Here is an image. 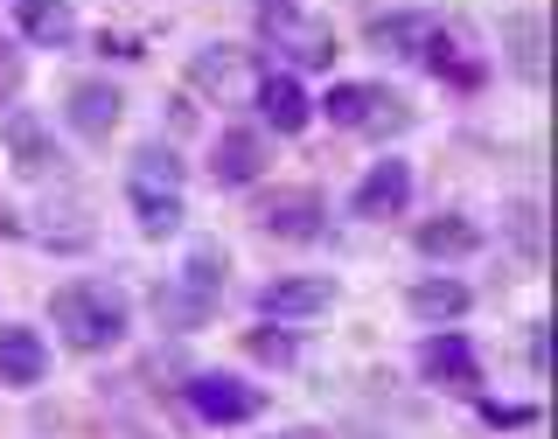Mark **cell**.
<instances>
[{
	"instance_id": "obj_1",
	"label": "cell",
	"mask_w": 558,
	"mask_h": 439,
	"mask_svg": "<svg viewBox=\"0 0 558 439\" xmlns=\"http://www.w3.org/2000/svg\"><path fill=\"white\" fill-rule=\"evenodd\" d=\"M49 321H57V336L70 349H112L126 342V301H119L112 286H92V279H77V286H57V301H49Z\"/></svg>"
},
{
	"instance_id": "obj_2",
	"label": "cell",
	"mask_w": 558,
	"mask_h": 439,
	"mask_svg": "<svg viewBox=\"0 0 558 439\" xmlns=\"http://www.w3.org/2000/svg\"><path fill=\"white\" fill-rule=\"evenodd\" d=\"M126 203L147 237H174L182 231V161L168 147H140L126 174Z\"/></svg>"
},
{
	"instance_id": "obj_3",
	"label": "cell",
	"mask_w": 558,
	"mask_h": 439,
	"mask_svg": "<svg viewBox=\"0 0 558 439\" xmlns=\"http://www.w3.org/2000/svg\"><path fill=\"white\" fill-rule=\"evenodd\" d=\"M217 301H223V258L196 252L182 279H168V286L154 293V314H161V328H203L209 314H217Z\"/></svg>"
},
{
	"instance_id": "obj_4",
	"label": "cell",
	"mask_w": 558,
	"mask_h": 439,
	"mask_svg": "<svg viewBox=\"0 0 558 439\" xmlns=\"http://www.w3.org/2000/svg\"><path fill=\"white\" fill-rule=\"evenodd\" d=\"M189 412L209 418V426H244V418H258V412H266V398H258L244 377L203 370V377H189Z\"/></svg>"
},
{
	"instance_id": "obj_5",
	"label": "cell",
	"mask_w": 558,
	"mask_h": 439,
	"mask_svg": "<svg viewBox=\"0 0 558 439\" xmlns=\"http://www.w3.org/2000/svg\"><path fill=\"white\" fill-rule=\"evenodd\" d=\"M258 28H266L272 42H287L293 63H336V35L314 28L301 14V0H258Z\"/></svg>"
},
{
	"instance_id": "obj_6",
	"label": "cell",
	"mask_w": 558,
	"mask_h": 439,
	"mask_svg": "<svg viewBox=\"0 0 558 439\" xmlns=\"http://www.w3.org/2000/svg\"><path fill=\"white\" fill-rule=\"evenodd\" d=\"M322 112L336 126H356V133H384V126H405V105H398L384 84H336L322 98Z\"/></svg>"
},
{
	"instance_id": "obj_7",
	"label": "cell",
	"mask_w": 558,
	"mask_h": 439,
	"mask_svg": "<svg viewBox=\"0 0 558 439\" xmlns=\"http://www.w3.org/2000/svg\"><path fill=\"white\" fill-rule=\"evenodd\" d=\"M418 377L426 383H447V391H475L482 383V363H475V349H468V336H433V342H418Z\"/></svg>"
},
{
	"instance_id": "obj_8",
	"label": "cell",
	"mask_w": 558,
	"mask_h": 439,
	"mask_svg": "<svg viewBox=\"0 0 558 439\" xmlns=\"http://www.w3.org/2000/svg\"><path fill=\"white\" fill-rule=\"evenodd\" d=\"M322 223H328V209H322V196H314V188H287V196L258 203V231H266V237L307 244V237H322Z\"/></svg>"
},
{
	"instance_id": "obj_9",
	"label": "cell",
	"mask_w": 558,
	"mask_h": 439,
	"mask_svg": "<svg viewBox=\"0 0 558 439\" xmlns=\"http://www.w3.org/2000/svg\"><path fill=\"white\" fill-rule=\"evenodd\" d=\"M405 203H412V168H405V161H377V168L356 182V196H349V209H356V217H371V223L398 217Z\"/></svg>"
},
{
	"instance_id": "obj_10",
	"label": "cell",
	"mask_w": 558,
	"mask_h": 439,
	"mask_svg": "<svg viewBox=\"0 0 558 439\" xmlns=\"http://www.w3.org/2000/svg\"><path fill=\"white\" fill-rule=\"evenodd\" d=\"M307 92H301V77H293V70H266V77H258V119H266L272 133H301L307 126Z\"/></svg>"
},
{
	"instance_id": "obj_11",
	"label": "cell",
	"mask_w": 558,
	"mask_h": 439,
	"mask_svg": "<svg viewBox=\"0 0 558 439\" xmlns=\"http://www.w3.org/2000/svg\"><path fill=\"white\" fill-rule=\"evenodd\" d=\"M0 147L14 154V168H22V174H57V139L43 133V119H35V112H8V119H0Z\"/></svg>"
},
{
	"instance_id": "obj_12",
	"label": "cell",
	"mask_w": 558,
	"mask_h": 439,
	"mask_svg": "<svg viewBox=\"0 0 558 439\" xmlns=\"http://www.w3.org/2000/svg\"><path fill=\"white\" fill-rule=\"evenodd\" d=\"M258 168H266V147H258V133H217V147H209V174H217V188H244L258 182Z\"/></svg>"
},
{
	"instance_id": "obj_13",
	"label": "cell",
	"mask_w": 558,
	"mask_h": 439,
	"mask_svg": "<svg viewBox=\"0 0 558 439\" xmlns=\"http://www.w3.org/2000/svg\"><path fill=\"white\" fill-rule=\"evenodd\" d=\"M119 112H126V98H119L112 84H77V92H70V105H63V119H70L84 139H112Z\"/></svg>"
},
{
	"instance_id": "obj_14",
	"label": "cell",
	"mask_w": 558,
	"mask_h": 439,
	"mask_svg": "<svg viewBox=\"0 0 558 439\" xmlns=\"http://www.w3.org/2000/svg\"><path fill=\"white\" fill-rule=\"evenodd\" d=\"M49 370V349L35 328H0V383H14V391H28V383H43Z\"/></svg>"
},
{
	"instance_id": "obj_15",
	"label": "cell",
	"mask_w": 558,
	"mask_h": 439,
	"mask_svg": "<svg viewBox=\"0 0 558 439\" xmlns=\"http://www.w3.org/2000/svg\"><path fill=\"white\" fill-rule=\"evenodd\" d=\"M328 301H336L328 279H272V286L258 293V314H266V321H293V314H322Z\"/></svg>"
},
{
	"instance_id": "obj_16",
	"label": "cell",
	"mask_w": 558,
	"mask_h": 439,
	"mask_svg": "<svg viewBox=\"0 0 558 439\" xmlns=\"http://www.w3.org/2000/svg\"><path fill=\"white\" fill-rule=\"evenodd\" d=\"M14 22L35 49H63L70 35H77V14H70V0H14Z\"/></svg>"
},
{
	"instance_id": "obj_17",
	"label": "cell",
	"mask_w": 558,
	"mask_h": 439,
	"mask_svg": "<svg viewBox=\"0 0 558 439\" xmlns=\"http://www.w3.org/2000/svg\"><path fill=\"white\" fill-rule=\"evenodd\" d=\"M418 57H426L433 77H453V84H482V63L468 57V42L461 35H447V28H433L426 42H418Z\"/></svg>"
},
{
	"instance_id": "obj_18",
	"label": "cell",
	"mask_w": 558,
	"mask_h": 439,
	"mask_svg": "<svg viewBox=\"0 0 558 439\" xmlns=\"http://www.w3.org/2000/svg\"><path fill=\"white\" fill-rule=\"evenodd\" d=\"M468 307H475V293H468L461 279H418V286H412V314H418V321H461Z\"/></svg>"
},
{
	"instance_id": "obj_19",
	"label": "cell",
	"mask_w": 558,
	"mask_h": 439,
	"mask_svg": "<svg viewBox=\"0 0 558 439\" xmlns=\"http://www.w3.org/2000/svg\"><path fill=\"white\" fill-rule=\"evenodd\" d=\"M482 244V231L468 217H433V223H418V252L426 258H468Z\"/></svg>"
},
{
	"instance_id": "obj_20",
	"label": "cell",
	"mask_w": 558,
	"mask_h": 439,
	"mask_svg": "<svg viewBox=\"0 0 558 439\" xmlns=\"http://www.w3.org/2000/svg\"><path fill=\"white\" fill-rule=\"evenodd\" d=\"M433 35L426 14H391V22H371V42L377 49H398V57H418V42Z\"/></svg>"
},
{
	"instance_id": "obj_21",
	"label": "cell",
	"mask_w": 558,
	"mask_h": 439,
	"mask_svg": "<svg viewBox=\"0 0 558 439\" xmlns=\"http://www.w3.org/2000/svg\"><path fill=\"white\" fill-rule=\"evenodd\" d=\"M231 77H238V57H231V49H203V57H196V84H209V92H223Z\"/></svg>"
},
{
	"instance_id": "obj_22",
	"label": "cell",
	"mask_w": 558,
	"mask_h": 439,
	"mask_svg": "<svg viewBox=\"0 0 558 439\" xmlns=\"http://www.w3.org/2000/svg\"><path fill=\"white\" fill-rule=\"evenodd\" d=\"M252 356H258V363H293V336H272V328H258V336H252Z\"/></svg>"
},
{
	"instance_id": "obj_23",
	"label": "cell",
	"mask_w": 558,
	"mask_h": 439,
	"mask_svg": "<svg viewBox=\"0 0 558 439\" xmlns=\"http://www.w3.org/2000/svg\"><path fill=\"white\" fill-rule=\"evenodd\" d=\"M14 92H22V57L0 42V98H14Z\"/></svg>"
},
{
	"instance_id": "obj_24",
	"label": "cell",
	"mask_w": 558,
	"mask_h": 439,
	"mask_svg": "<svg viewBox=\"0 0 558 439\" xmlns=\"http://www.w3.org/2000/svg\"><path fill=\"white\" fill-rule=\"evenodd\" d=\"M482 418H488V426H531V412H523V405H482Z\"/></svg>"
}]
</instances>
